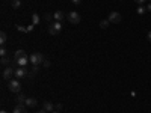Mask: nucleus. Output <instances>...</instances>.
I'll return each mask as SVG.
<instances>
[{"mask_svg":"<svg viewBox=\"0 0 151 113\" xmlns=\"http://www.w3.org/2000/svg\"><path fill=\"white\" fill-rule=\"evenodd\" d=\"M71 2H73L74 5H80V3H82V0H71Z\"/></svg>","mask_w":151,"mask_h":113,"instance_id":"5701e85b","label":"nucleus"},{"mask_svg":"<svg viewBox=\"0 0 151 113\" xmlns=\"http://www.w3.org/2000/svg\"><path fill=\"white\" fill-rule=\"evenodd\" d=\"M0 56H2V57H6L8 56V51H6L5 45H2V48H0Z\"/></svg>","mask_w":151,"mask_h":113,"instance_id":"aec40b11","label":"nucleus"},{"mask_svg":"<svg viewBox=\"0 0 151 113\" xmlns=\"http://www.w3.org/2000/svg\"><path fill=\"white\" fill-rule=\"evenodd\" d=\"M17 103L18 104H24V103H26V95H24V94H18L17 95Z\"/></svg>","mask_w":151,"mask_h":113,"instance_id":"ddd939ff","label":"nucleus"},{"mask_svg":"<svg viewBox=\"0 0 151 113\" xmlns=\"http://www.w3.org/2000/svg\"><path fill=\"white\" fill-rule=\"evenodd\" d=\"M60 30H62V24H60V21H53V23L48 26V33H50V35H53V36L59 35Z\"/></svg>","mask_w":151,"mask_h":113,"instance_id":"f03ea898","label":"nucleus"},{"mask_svg":"<svg viewBox=\"0 0 151 113\" xmlns=\"http://www.w3.org/2000/svg\"><path fill=\"white\" fill-rule=\"evenodd\" d=\"M32 23H33V26H36V24L40 23V15H38L36 12H33V14H32Z\"/></svg>","mask_w":151,"mask_h":113,"instance_id":"dca6fc26","label":"nucleus"},{"mask_svg":"<svg viewBox=\"0 0 151 113\" xmlns=\"http://www.w3.org/2000/svg\"><path fill=\"white\" fill-rule=\"evenodd\" d=\"M5 42H6V33L5 32H0V44L5 45Z\"/></svg>","mask_w":151,"mask_h":113,"instance_id":"6ab92c4d","label":"nucleus"},{"mask_svg":"<svg viewBox=\"0 0 151 113\" xmlns=\"http://www.w3.org/2000/svg\"><path fill=\"white\" fill-rule=\"evenodd\" d=\"M147 38H148V42H151V30L148 32V35H147Z\"/></svg>","mask_w":151,"mask_h":113,"instance_id":"a878e982","label":"nucleus"},{"mask_svg":"<svg viewBox=\"0 0 151 113\" xmlns=\"http://www.w3.org/2000/svg\"><path fill=\"white\" fill-rule=\"evenodd\" d=\"M0 113H8V112H6V110H2V112H0Z\"/></svg>","mask_w":151,"mask_h":113,"instance_id":"c756f323","label":"nucleus"},{"mask_svg":"<svg viewBox=\"0 0 151 113\" xmlns=\"http://www.w3.org/2000/svg\"><path fill=\"white\" fill-rule=\"evenodd\" d=\"M8 89L11 92H14V94H20L21 92V83L18 79H12L8 82Z\"/></svg>","mask_w":151,"mask_h":113,"instance_id":"f257e3e1","label":"nucleus"},{"mask_svg":"<svg viewBox=\"0 0 151 113\" xmlns=\"http://www.w3.org/2000/svg\"><path fill=\"white\" fill-rule=\"evenodd\" d=\"M42 107H44V110H45V112H53V110H55V106H53L52 103H50V101H45Z\"/></svg>","mask_w":151,"mask_h":113,"instance_id":"f8f14e48","label":"nucleus"},{"mask_svg":"<svg viewBox=\"0 0 151 113\" xmlns=\"http://www.w3.org/2000/svg\"><path fill=\"white\" fill-rule=\"evenodd\" d=\"M147 11H150V12H151V3H150V5L147 6Z\"/></svg>","mask_w":151,"mask_h":113,"instance_id":"cd10ccee","label":"nucleus"},{"mask_svg":"<svg viewBox=\"0 0 151 113\" xmlns=\"http://www.w3.org/2000/svg\"><path fill=\"white\" fill-rule=\"evenodd\" d=\"M134 2H136V3H139V5H144L145 0H134Z\"/></svg>","mask_w":151,"mask_h":113,"instance_id":"bb28decb","label":"nucleus"},{"mask_svg":"<svg viewBox=\"0 0 151 113\" xmlns=\"http://www.w3.org/2000/svg\"><path fill=\"white\" fill-rule=\"evenodd\" d=\"M136 12H137L139 15H144L145 12H147V8H145L144 5H139V6H137V9H136Z\"/></svg>","mask_w":151,"mask_h":113,"instance_id":"2eb2a0df","label":"nucleus"},{"mask_svg":"<svg viewBox=\"0 0 151 113\" xmlns=\"http://www.w3.org/2000/svg\"><path fill=\"white\" fill-rule=\"evenodd\" d=\"M38 113H47V112L45 110H41V112H38Z\"/></svg>","mask_w":151,"mask_h":113,"instance_id":"c85d7f7f","label":"nucleus"},{"mask_svg":"<svg viewBox=\"0 0 151 113\" xmlns=\"http://www.w3.org/2000/svg\"><path fill=\"white\" fill-rule=\"evenodd\" d=\"M15 75V69L12 68V67H6L5 69H3V72H2V77H3V80H6V82H9V80H12V77Z\"/></svg>","mask_w":151,"mask_h":113,"instance_id":"7ed1b4c3","label":"nucleus"},{"mask_svg":"<svg viewBox=\"0 0 151 113\" xmlns=\"http://www.w3.org/2000/svg\"><path fill=\"white\" fill-rule=\"evenodd\" d=\"M29 75V71L26 69V67H18L15 69V79H24V77H27Z\"/></svg>","mask_w":151,"mask_h":113,"instance_id":"423d86ee","label":"nucleus"},{"mask_svg":"<svg viewBox=\"0 0 151 113\" xmlns=\"http://www.w3.org/2000/svg\"><path fill=\"white\" fill-rule=\"evenodd\" d=\"M38 104V101L35 98H26V103H24V106H27V107H35Z\"/></svg>","mask_w":151,"mask_h":113,"instance_id":"1a4fd4ad","label":"nucleus"},{"mask_svg":"<svg viewBox=\"0 0 151 113\" xmlns=\"http://www.w3.org/2000/svg\"><path fill=\"white\" fill-rule=\"evenodd\" d=\"M44 56H42V53H33L32 56H30V64L32 65H40V64H44Z\"/></svg>","mask_w":151,"mask_h":113,"instance_id":"39448f33","label":"nucleus"},{"mask_svg":"<svg viewBox=\"0 0 151 113\" xmlns=\"http://www.w3.org/2000/svg\"><path fill=\"white\" fill-rule=\"evenodd\" d=\"M12 113H27V112H26V109H24V104H18V106L14 107V112Z\"/></svg>","mask_w":151,"mask_h":113,"instance_id":"9b49d317","label":"nucleus"},{"mask_svg":"<svg viewBox=\"0 0 151 113\" xmlns=\"http://www.w3.org/2000/svg\"><path fill=\"white\" fill-rule=\"evenodd\" d=\"M110 23H113V24H118V23H121V14L119 12H116V11H112L110 14H109V18H107Z\"/></svg>","mask_w":151,"mask_h":113,"instance_id":"0eeeda50","label":"nucleus"},{"mask_svg":"<svg viewBox=\"0 0 151 113\" xmlns=\"http://www.w3.org/2000/svg\"><path fill=\"white\" fill-rule=\"evenodd\" d=\"M45 20L50 21V20H52V15H50V14H45Z\"/></svg>","mask_w":151,"mask_h":113,"instance_id":"393cba45","label":"nucleus"},{"mask_svg":"<svg viewBox=\"0 0 151 113\" xmlns=\"http://www.w3.org/2000/svg\"><path fill=\"white\" fill-rule=\"evenodd\" d=\"M11 5H12V8H14V9H18L21 6V2H20V0H12Z\"/></svg>","mask_w":151,"mask_h":113,"instance_id":"a211bd4d","label":"nucleus"},{"mask_svg":"<svg viewBox=\"0 0 151 113\" xmlns=\"http://www.w3.org/2000/svg\"><path fill=\"white\" fill-rule=\"evenodd\" d=\"M8 64H9L8 57H2V65H8Z\"/></svg>","mask_w":151,"mask_h":113,"instance_id":"412c9836","label":"nucleus"},{"mask_svg":"<svg viewBox=\"0 0 151 113\" xmlns=\"http://www.w3.org/2000/svg\"><path fill=\"white\" fill-rule=\"evenodd\" d=\"M17 62V65L18 67H26L29 62H30V57L29 56H23V57H18V59H14Z\"/></svg>","mask_w":151,"mask_h":113,"instance_id":"6e6552de","label":"nucleus"},{"mask_svg":"<svg viewBox=\"0 0 151 113\" xmlns=\"http://www.w3.org/2000/svg\"><path fill=\"white\" fill-rule=\"evenodd\" d=\"M67 18H68V21H70V23H73V24H79V23L82 21L80 14H79V12H76V11H71L70 14L67 15Z\"/></svg>","mask_w":151,"mask_h":113,"instance_id":"20e7f679","label":"nucleus"},{"mask_svg":"<svg viewBox=\"0 0 151 113\" xmlns=\"http://www.w3.org/2000/svg\"><path fill=\"white\" fill-rule=\"evenodd\" d=\"M42 65H44L45 68H48V67H50V62H48V60H44V64H42Z\"/></svg>","mask_w":151,"mask_h":113,"instance_id":"b1692460","label":"nucleus"},{"mask_svg":"<svg viewBox=\"0 0 151 113\" xmlns=\"http://www.w3.org/2000/svg\"><path fill=\"white\" fill-rule=\"evenodd\" d=\"M109 24H110L109 20H101V21H100V27H101V29H107Z\"/></svg>","mask_w":151,"mask_h":113,"instance_id":"f3484780","label":"nucleus"},{"mask_svg":"<svg viewBox=\"0 0 151 113\" xmlns=\"http://www.w3.org/2000/svg\"><path fill=\"white\" fill-rule=\"evenodd\" d=\"M52 113H59V112H52Z\"/></svg>","mask_w":151,"mask_h":113,"instance_id":"7c9ffc66","label":"nucleus"},{"mask_svg":"<svg viewBox=\"0 0 151 113\" xmlns=\"http://www.w3.org/2000/svg\"><path fill=\"white\" fill-rule=\"evenodd\" d=\"M23 56H27L26 51H24V50H17L15 54H14V59H18V57H23Z\"/></svg>","mask_w":151,"mask_h":113,"instance_id":"4468645a","label":"nucleus"},{"mask_svg":"<svg viewBox=\"0 0 151 113\" xmlns=\"http://www.w3.org/2000/svg\"><path fill=\"white\" fill-rule=\"evenodd\" d=\"M17 29H18L20 32H26V33H27V27H21V26H17Z\"/></svg>","mask_w":151,"mask_h":113,"instance_id":"4be33fe9","label":"nucleus"},{"mask_svg":"<svg viewBox=\"0 0 151 113\" xmlns=\"http://www.w3.org/2000/svg\"><path fill=\"white\" fill-rule=\"evenodd\" d=\"M64 12H62V11H56L55 12V14H53V18L56 20V21H62V20H64Z\"/></svg>","mask_w":151,"mask_h":113,"instance_id":"9d476101","label":"nucleus"},{"mask_svg":"<svg viewBox=\"0 0 151 113\" xmlns=\"http://www.w3.org/2000/svg\"><path fill=\"white\" fill-rule=\"evenodd\" d=\"M150 2H151V0H150Z\"/></svg>","mask_w":151,"mask_h":113,"instance_id":"2f4dec72","label":"nucleus"}]
</instances>
